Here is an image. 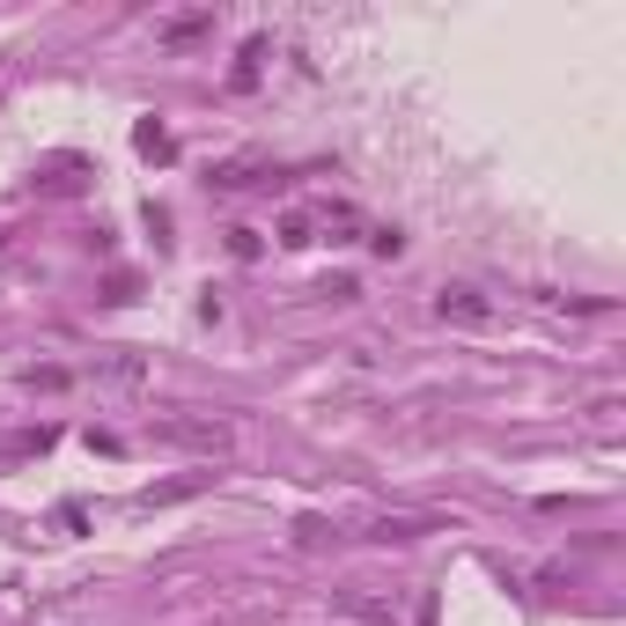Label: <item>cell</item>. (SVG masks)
<instances>
[{"label":"cell","instance_id":"6da1fadb","mask_svg":"<svg viewBox=\"0 0 626 626\" xmlns=\"http://www.w3.org/2000/svg\"><path fill=\"white\" fill-rule=\"evenodd\" d=\"M163 442H185V450H207V458H221L229 450V428H215V420H163Z\"/></svg>","mask_w":626,"mask_h":626},{"label":"cell","instance_id":"7a4b0ae2","mask_svg":"<svg viewBox=\"0 0 626 626\" xmlns=\"http://www.w3.org/2000/svg\"><path fill=\"white\" fill-rule=\"evenodd\" d=\"M435 310L450 317V325H486V317H494V303H486L480 288H442V295H435Z\"/></svg>","mask_w":626,"mask_h":626},{"label":"cell","instance_id":"3957f363","mask_svg":"<svg viewBox=\"0 0 626 626\" xmlns=\"http://www.w3.org/2000/svg\"><path fill=\"white\" fill-rule=\"evenodd\" d=\"M428 530H450V524H442V516H384L369 538H376V546H413V538H428Z\"/></svg>","mask_w":626,"mask_h":626},{"label":"cell","instance_id":"277c9868","mask_svg":"<svg viewBox=\"0 0 626 626\" xmlns=\"http://www.w3.org/2000/svg\"><path fill=\"white\" fill-rule=\"evenodd\" d=\"M155 37H163L169 52H185V45H199V37H215V15H207V8H199V15H169Z\"/></svg>","mask_w":626,"mask_h":626},{"label":"cell","instance_id":"5b68a950","mask_svg":"<svg viewBox=\"0 0 626 626\" xmlns=\"http://www.w3.org/2000/svg\"><path fill=\"white\" fill-rule=\"evenodd\" d=\"M45 450H52V428H23V435H8L0 458H45Z\"/></svg>","mask_w":626,"mask_h":626},{"label":"cell","instance_id":"8992f818","mask_svg":"<svg viewBox=\"0 0 626 626\" xmlns=\"http://www.w3.org/2000/svg\"><path fill=\"white\" fill-rule=\"evenodd\" d=\"M339 604H347V612H354V619H362V626H398V619H391V612H384V604H376V597H362V590H347V597H339Z\"/></svg>","mask_w":626,"mask_h":626},{"label":"cell","instance_id":"52a82bcc","mask_svg":"<svg viewBox=\"0 0 626 626\" xmlns=\"http://www.w3.org/2000/svg\"><path fill=\"white\" fill-rule=\"evenodd\" d=\"M259 59H265V45H243L237 74H229V89H251V81H259Z\"/></svg>","mask_w":626,"mask_h":626},{"label":"cell","instance_id":"ba28073f","mask_svg":"<svg viewBox=\"0 0 626 626\" xmlns=\"http://www.w3.org/2000/svg\"><path fill=\"white\" fill-rule=\"evenodd\" d=\"M281 243H288V251H303V243H317V237H310V215H288V221H281Z\"/></svg>","mask_w":626,"mask_h":626},{"label":"cell","instance_id":"9c48e42d","mask_svg":"<svg viewBox=\"0 0 626 626\" xmlns=\"http://www.w3.org/2000/svg\"><path fill=\"white\" fill-rule=\"evenodd\" d=\"M229 251H237V259H259L265 243H259V229H229Z\"/></svg>","mask_w":626,"mask_h":626},{"label":"cell","instance_id":"30bf717a","mask_svg":"<svg viewBox=\"0 0 626 626\" xmlns=\"http://www.w3.org/2000/svg\"><path fill=\"white\" fill-rule=\"evenodd\" d=\"M141 155H169V133H163V125H155V119L141 125Z\"/></svg>","mask_w":626,"mask_h":626},{"label":"cell","instance_id":"8fae6325","mask_svg":"<svg viewBox=\"0 0 626 626\" xmlns=\"http://www.w3.org/2000/svg\"><path fill=\"white\" fill-rule=\"evenodd\" d=\"M23 384H30V391H59V384H67V369H30Z\"/></svg>","mask_w":626,"mask_h":626},{"label":"cell","instance_id":"7c38bea8","mask_svg":"<svg viewBox=\"0 0 626 626\" xmlns=\"http://www.w3.org/2000/svg\"><path fill=\"white\" fill-rule=\"evenodd\" d=\"M369 243H376V259H398V251H406V237H398V229H376Z\"/></svg>","mask_w":626,"mask_h":626}]
</instances>
